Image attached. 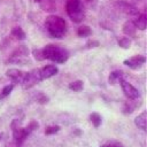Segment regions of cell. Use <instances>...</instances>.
<instances>
[{
    "mask_svg": "<svg viewBox=\"0 0 147 147\" xmlns=\"http://www.w3.org/2000/svg\"><path fill=\"white\" fill-rule=\"evenodd\" d=\"M121 86H122V90H123V92H124V94L129 98V99H137L138 96H139V92H138V90L133 86V85H131L130 83H127L126 80H121Z\"/></svg>",
    "mask_w": 147,
    "mask_h": 147,
    "instance_id": "5b68a950",
    "label": "cell"
},
{
    "mask_svg": "<svg viewBox=\"0 0 147 147\" xmlns=\"http://www.w3.org/2000/svg\"><path fill=\"white\" fill-rule=\"evenodd\" d=\"M67 13L70 16V18L78 23L84 18V11L80 0H68L67 2Z\"/></svg>",
    "mask_w": 147,
    "mask_h": 147,
    "instance_id": "3957f363",
    "label": "cell"
},
{
    "mask_svg": "<svg viewBox=\"0 0 147 147\" xmlns=\"http://www.w3.org/2000/svg\"><path fill=\"white\" fill-rule=\"evenodd\" d=\"M33 54H34V57L37 60H44V55H42V49H34L33 51Z\"/></svg>",
    "mask_w": 147,
    "mask_h": 147,
    "instance_id": "44dd1931",
    "label": "cell"
},
{
    "mask_svg": "<svg viewBox=\"0 0 147 147\" xmlns=\"http://www.w3.org/2000/svg\"><path fill=\"white\" fill-rule=\"evenodd\" d=\"M41 79L40 76V70H33L31 72H26L25 78L23 80V86L24 87H31L32 85H34L37 82H39Z\"/></svg>",
    "mask_w": 147,
    "mask_h": 147,
    "instance_id": "277c9868",
    "label": "cell"
},
{
    "mask_svg": "<svg viewBox=\"0 0 147 147\" xmlns=\"http://www.w3.org/2000/svg\"><path fill=\"white\" fill-rule=\"evenodd\" d=\"M145 61H146V59H145L144 56L137 55V56H133V57H131V59H129V60H125V61H124V64L129 65V67L132 68V69H137V68H139L141 64H144Z\"/></svg>",
    "mask_w": 147,
    "mask_h": 147,
    "instance_id": "52a82bcc",
    "label": "cell"
},
{
    "mask_svg": "<svg viewBox=\"0 0 147 147\" xmlns=\"http://www.w3.org/2000/svg\"><path fill=\"white\" fill-rule=\"evenodd\" d=\"M86 45H87V47H93V45L98 46V45H99V42H98V41H88Z\"/></svg>",
    "mask_w": 147,
    "mask_h": 147,
    "instance_id": "603a6c76",
    "label": "cell"
},
{
    "mask_svg": "<svg viewBox=\"0 0 147 147\" xmlns=\"http://www.w3.org/2000/svg\"><path fill=\"white\" fill-rule=\"evenodd\" d=\"M131 42H132L131 39L127 38V37H123V38H121V39L118 40V45H119L122 48H130Z\"/></svg>",
    "mask_w": 147,
    "mask_h": 147,
    "instance_id": "2e32d148",
    "label": "cell"
},
{
    "mask_svg": "<svg viewBox=\"0 0 147 147\" xmlns=\"http://www.w3.org/2000/svg\"><path fill=\"white\" fill-rule=\"evenodd\" d=\"M118 6L121 7V9H122L124 13H126V14H129V15H137V13H138V9H136V7H133V6L130 5V3L119 2Z\"/></svg>",
    "mask_w": 147,
    "mask_h": 147,
    "instance_id": "9c48e42d",
    "label": "cell"
},
{
    "mask_svg": "<svg viewBox=\"0 0 147 147\" xmlns=\"http://www.w3.org/2000/svg\"><path fill=\"white\" fill-rule=\"evenodd\" d=\"M34 1H38V2H39V1H40V0H34Z\"/></svg>",
    "mask_w": 147,
    "mask_h": 147,
    "instance_id": "d4e9b609",
    "label": "cell"
},
{
    "mask_svg": "<svg viewBox=\"0 0 147 147\" xmlns=\"http://www.w3.org/2000/svg\"><path fill=\"white\" fill-rule=\"evenodd\" d=\"M136 29L137 28H136V25H134V23L132 21H127L123 25V32L125 34H127V36H133L134 32H136Z\"/></svg>",
    "mask_w": 147,
    "mask_h": 147,
    "instance_id": "7c38bea8",
    "label": "cell"
},
{
    "mask_svg": "<svg viewBox=\"0 0 147 147\" xmlns=\"http://www.w3.org/2000/svg\"><path fill=\"white\" fill-rule=\"evenodd\" d=\"M91 121H92V123L94 124V126L98 127V126L101 124V116H100L99 114H96V113H93V114L91 115Z\"/></svg>",
    "mask_w": 147,
    "mask_h": 147,
    "instance_id": "d6986e66",
    "label": "cell"
},
{
    "mask_svg": "<svg viewBox=\"0 0 147 147\" xmlns=\"http://www.w3.org/2000/svg\"><path fill=\"white\" fill-rule=\"evenodd\" d=\"M6 75H7L10 79H13L14 82L22 84L23 80H24V78H25L26 72H23V71H21V70H18V69H9V70H7Z\"/></svg>",
    "mask_w": 147,
    "mask_h": 147,
    "instance_id": "8992f818",
    "label": "cell"
},
{
    "mask_svg": "<svg viewBox=\"0 0 147 147\" xmlns=\"http://www.w3.org/2000/svg\"><path fill=\"white\" fill-rule=\"evenodd\" d=\"M40 7L45 11H53L55 10V2L54 0H40Z\"/></svg>",
    "mask_w": 147,
    "mask_h": 147,
    "instance_id": "8fae6325",
    "label": "cell"
},
{
    "mask_svg": "<svg viewBox=\"0 0 147 147\" xmlns=\"http://www.w3.org/2000/svg\"><path fill=\"white\" fill-rule=\"evenodd\" d=\"M59 126H49V127H47L46 129V131H45V133L46 134H53V133H55V132H57L59 131Z\"/></svg>",
    "mask_w": 147,
    "mask_h": 147,
    "instance_id": "7402d4cb",
    "label": "cell"
},
{
    "mask_svg": "<svg viewBox=\"0 0 147 147\" xmlns=\"http://www.w3.org/2000/svg\"><path fill=\"white\" fill-rule=\"evenodd\" d=\"M101 147H109L108 145H103V146H101Z\"/></svg>",
    "mask_w": 147,
    "mask_h": 147,
    "instance_id": "cb8c5ba5",
    "label": "cell"
},
{
    "mask_svg": "<svg viewBox=\"0 0 147 147\" xmlns=\"http://www.w3.org/2000/svg\"><path fill=\"white\" fill-rule=\"evenodd\" d=\"M146 119H147L146 113L144 111V113H141L139 116L136 117L134 123H136V125H137L138 127H140L141 130H146Z\"/></svg>",
    "mask_w": 147,
    "mask_h": 147,
    "instance_id": "4fadbf2b",
    "label": "cell"
},
{
    "mask_svg": "<svg viewBox=\"0 0 147 147\" xmlns=\"http://www.w3.org/2000/svg\"><path fill=\"white\" fill-rule=\"evenodd\" d=\"M42 55H44V59H48L57 63H63L68 59V52L64 48L55 45H47L42 49Z\"/></svg>",
    "mask_w": 147,
    "mask_h": 147,
    "instance_id": "7a4b0ae2",
    "label": "cell"
},
{
    "mask_svg": "<svg viewBox=\"0 0 147 147\" xmlns=\"http://www.w3.org/2000/svg\"><path fill=\"white\" fill-rule=\"evenodd\" d=\"M11 33H13L17 39H24V38H25V33L23 32V30H22L20 26L14 28L13 31H11Z\"/></svg>",
    "mask_w": 147,
    "mask_h": 147,
    "instance_id": "e0dca14e",
    "label": "cell"
},
{
    "mask_svg": "<svg viewBox=\"0 0 147 147\" xmlns=\"http://www.w3.org/2000/svg\"><path fill=\"white\" fill-rule=\"evenodd\" d=\"M133 23H134L136 28H138L140 30H145L146 26H147V17H146V15H144V14L142 15H139Z\"/></svg>",
    "mask_w": 147,
    "mask_h": 147,
    "instance_id": "30bf717a",
    "label": "cell"
},
{
    "mask_svg": "<svg viewBox=\"0 0 147 147\" xmlns=\"http://www.w3.org/2000/svg\"><path fill=\"white\" fill-rule=\"evenodd\" d=\"M56 72H57V68L55 65H46L40 70V76H41V79L49 78V77L54 76Z\"/></svg>",
    "mask_w": 147,
    "mask_h": 147,
    "instance_id": "ba28073f",
    "label": "cell"
},
{
    "mask_svg": "<svg viewBox=\"0 0 147 147\" xmlns=\"http://www.w3.org/2000/svg\"><path fill=\"white\" fill-rule=\"evenodd\" d=\"M122 77H123V72L122 71H113L110 74V76H109V83L116 84V83L122 80Z\"/></svg>",
    "mask_w": 147,
    "mask_h": 147,
    "instance_id": "5bb4252c",
    "label": "cell"
},
{
    "mask_svg": "<svg viewBox=\"0 0 147 147\" xmlns=\"http://www.w3.org/2000/svg\"><path fill=\"white\" fill-rule=\"evenodd\" d=\"M13 88H14V85H13V84L5 86V87H3V90H2V95H3V96L8 95V94L11 92V90H13Z\"/></svg>",
    "mask_w": 147,
    "mask_h": 147,
    "instance_id": "ffe728a7",
    "label": "cell"
},
{
    "mask_svg": "<svg viewBox=\"0 0 147 147\" xmlns=\"http://www.w3.org/2000/svg\"><path fill=\"white\" fill-rule=\"evenodd\" d=\"M77 33H78V36H80V37H87V36L91 34V29H90L87 25H83V26H80V28L78 29Z\"/></svg>",
    "mask_w": 147,
    "mask_h": 147,
    "instance_id": "9a60e30c",
    "label": "cell"
},
{
    "mask_svg": "<svg viewBox=\"0 0 147 147\" xmlns=\"http://www.w3.org/2000/svg\"><path fill=\"white\" fill-rule=\"evenodd\" d=\"M69 88L72 91H80L83 88V82L82 80H75L69 84Z\"/></svg>",
    "mask_w": 147,
    "mask_h": 147,
    "instance_id": "ac0fdd59",
    "label": "cell"
},
{
    "mask_svg": "<svg viewBox=\"0 0 147 147\" xmlns=\"http://www.w3.org/2000/svg\"><path fill=\"white\" fill-rule=\"evenodd\" d=\"M45 26L47 28L48 32L55 38H62V36L65 32V21L60 16H48L46 18Z\"/></svg>",
    "mask_w": 147,
    "mask_h": 147,
    "instance_id": "6da1fadb",
    "label": "cell"
}]
</instances>
